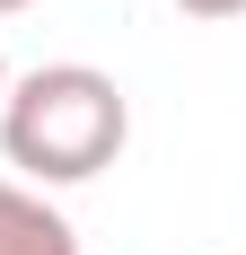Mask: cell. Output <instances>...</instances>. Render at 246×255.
I'll return each mask as SVG.
<instances>
[{"instance_id":"1","label":"cell","mask_w":246,"mask_h":255,"mask_svg":"<svg viewBox=\"0 0 246 255\" xmlns=\"http://www.w3.org/2000/svg\"><path fill=\"white\" fill-rule=\"evenodd\" d=\"M132 141V97L97 62H35L9 79L0 97V158L18 167V185H88L106 176Z\"/></svg>"},{"instance_id":"2","label":"cell","mask_w":246,"mask_h":255,"mask_svg":"<svg viewBox=\"0 0 246 255\" xmlns=\"http://www.w3.org/2000/svg\"><path fill=\"white\" fill-rule=\"evenodd\" d=\"M0 255H79V229L35 194V185L0 176Z\"/></svg>"},{"instance_id":"3","label":"cell","mask_w":246,"mask_h":255,"mask_svg":"<svg viewBox=\"0 0 246 255\" xmlns=\"http://www.w3.org/2000/svg\"><path fill=\"white\" fill-rule=\"evenodd\" d=\"M176 9H185V18H238L246 0H176Z\"/></svg>"},{"instance_id":"4","label":"cell","mask_w":246,"mask_h":255,"mask_svg":"<svg viewBox=\"0 0 246 255\" xmlns=\"http://www.w3.org/2000/svg\"><path fill=\"white\" fill-rule=\"evenodd\" d=\"M18 9H35V0H0V18H18Z\"/></svg>"},{"instance_id":"5","label":"cell","mask_w":246,"mask_h":255,"mask_svg":"<svg viewBox=\"0 0 246 255\" xmlns=\"http://www.w3.org/2000/svg\"><path fill=\"white\" fill-rule=\"evenodd\" d=\"M0 97H9V62H0Z\"/></svg>"}]
</instances>
